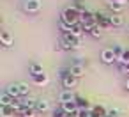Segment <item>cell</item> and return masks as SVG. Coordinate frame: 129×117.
<instances>
[{
	"label": "cell",
	"mask_w": 129,
	"mask_h": 117,
	"mask_svg": "<svg viewBox=\"0 0 129 117\" xmlns=\"http://www.w3.org/2000/svg\"><path fill=\"white\" fill-rule=\"evenodd\" d=\"M95 21H97V25H99L101 29H108V27H111V23H110V16H106V14H103V13H95Z\"/></svg>",
	"instance_id": "6"
},
{
	"label": "cell",
	"mask_w": 129,
	"mask_h": 117,
	"mask_svg": "<svg viewBox=\"0 0 129 117\" xmlns=\"http://www.w3.org/2000/svg\"><path fill=\"white\" fill-rule=\"evenodd\" d=\"M60 48H62V50H66V52H69V50H73V46H71L69 43H66L64 39H60Z\"/></svg>",
	"instance_id": "27"
},
{
	"label": "cell",
	"mask_w": 129,
	"mask_h": 117,
	"mask_svg": "<svg viewBox=\"0 0 129 117\" xmlns=\"http://www.w3.org/2000/svg\"><path fill=\"white\" fill-rule=\"evenodd\" d=\"M110 23H111V27H122L124 25V16L122 14H110Z\"/></svg>",
	"instance_id": "13"
},
{
	"label": "cell",
	"mask_w": 129,
	"mask_h": 117,
	"mask_svg": "<svg viewBox=\"0 0 129 117\" xmlns=\"http://www.w3.org/2000/svg\"><path fill=\"white\" fill-rule=\"evenodd\" d=\"M58 101L64 105V103H71V101H76V96L73 90H62L58 94Z\"/></svg>",
	"instance_id": "7"
},
{
	"label": "cell",
	"mask_w": 129,
	"mask_h": 117,
	"mask_svg": "<svg viewBox=\"0 0 129 117\" xmlns=\"http://www.w3.org/2000/svg\"><path fill=\"white\" fill-rule=\"evenodd\" d=\"M101 60H103L104 64H113V62L117 60V57H115V53H113V48H104V50L101 52Z\"/></svg>",
	"instance_id": "4"
},
{
	"label": "cell",
	"mask_w": 129,
	"mask_h": 117,
	"mask_svg": "<svg viewBox=\"0 0 129 117\" xmlns=\"http://www.w3.org/2000/svg\"><path fill=\"white\" fill-rule=\"evenodd\" d=\"M16 113V110L13 106H0V115L2 117H13Z\"/></svg>",
	"instance_id": "18"
},
{
	"label": "cell",
	"mask_w": 129,
	"mask_h": 117,
	"mask_svg": "<svg viewBox=\"0 0 129 117\" xmlns=\"http://www.w3.org/2000/svg\"><path fill=\"white\" fill-rule=\"evenodd\" d=\"M36 110H37V113H44V112H48L50 110V101L48 99H37V103H36Z\"/></svg>",
	"instance_id": "10"
},
{
	"label": "cell",
	"mask_w": 129,
	"mask_h": 117,
	"mask_svg": "<svg viewBox=\"0 0 129 117\" xmlns=\"http://www.w3.org/2000/svg\"><path fill=\"white\" fill-rule=\"evenodd\" d=\"M108 7H110L115 14H120V11L124 9V4H122V2H111V0H110V2H108Z\"/></svg>",
	"instance_id": "16"
},
{
	"label": "cell",
	"mask_w": 129,
	"mask_h": 117,
	"mask_svg": "<svg viewBox=\"0 0 129 117\" xmlns=\"http://www.w3.org/2000/svg\"><path fill=\"white\" fill-rule=\"evenodd\" d=\"M30 73L32 75H39V73H44V71H43V66L41 64L34 62V64H30Z\"/></svg>",
	"instance_id": "24"
},
{
	"label": "cell",
	"mask_w": 129,
	"mask_h": 117,
	"mask_svg": "<svg viewBox=\"0 0 129 117\" xmlns=\"http://www.w3.org/2000/svg\"><path fill=\"white\" fill-rule=\"evenodd\" d=\"M41 0H23V11L25 13H39L41 11Z\"/></svg>",
	"instance_id": "3"
},
{
	"label": "cell",
	"mask_w": 129,
	"mask_h": 117,
	"mask_svg": "<svg viewBox=\"0 0 129 117\" xmlns=\"http://www.w3.org/2000/svg\"><path fill=\"white\" fill-rule=\"evenodd\" d=\"M53 117H66V110L60 106V108H55L53 110Z\"/></svg>",
	"instance_id": "26"
},
{
	"label": "cell",
	"mask_w": 129,
	"mask_h": 117,
	"mask_svg": "<svg viewBox=\"0 0 129 117\" xmlns=\"http://www.w3.org/2000/svg\"><path fill=\"white\" fill-rule=\"evenodd\" d=\"M81 25L85 27V30L88 32L94 25H97V21H95V14L94 13H90V11H85V13H81Z\"/></svg>",
	"instance_id": "2"
},
{
	"label": "cell",
	"mask_w": 129,
	"mask_h": 117,
	"mask_svg": "<svg viewBox=\"0 0 129 117\" xmlns=\"http://www.w3.org/2000/svg\"><path fill=\"white\" fill-rule=\"evenodd\" d=\"M62 108L66 110V113H74V115H76V112H78V105H76V101L64 103V105H62Z\"/></svg>",
	"instance_id": "14"
},
{
	"label": "cell",
	"mask_w": 129,
	"mask_h": 117,
	"mask_svg": "<svg viewBox=\"0 0 129 117\" xmlns=\"http://www.w3.org/2000/svg\"><path fill=\"white\" fill-rule=\"evenodd\" d=\"M60 20L74 27L76 23H80V20H81V13H80L76 7H67V9H64V13H62V16H60Z\"/></svg>",
	"instance_id": "1"
},
{
	"label": "cell",
	"mask_w": 129,
	"mask_h": 117,
	"mask_svg": "<svg viewBox=\"0 0 129 117\" xmlns=\"http://www.w3.org/2000/svg\"><path fill=\"white\" fill-rule=\"evenodd\" d=\"M83 32H85V27H83V25H81V21H80V23H76V25L73 27V32H71V34H74L76 37H81V34H83Z\"/></svg>",
	"instance_id": "21"
},
{
	"label": "cell",
	"mask_w": 129,
	"mask_h": 117,
	"mask_svg": "<svg viewBox=\"0 0 129 117\" xmlns=\"http://www.w3.org/2000/svg\"><path fill=\"white\" fill-rule=\"evenodd\" d=\"M62 85L66 87V90H73L78 85V78H74L73 75H67V76L62 78Z\"/></svg>",
	"instance_id": "5"
},
{
	"label": "cell",
	"mask_w": 129,
	"mask_h": 117,
	"mask_svg": "<svg viewBox=\"0 0 129 117\" xmlns=\"http://www.w3.org/2000/svg\"><path fill=\"white\" fill-rule=\"evenodd\" d=\"M120 67H122V69H124V71H125V73H129V62H127V64H125V66H120Z\"/></svg>",
	"instance_id": "28"
},
{
	"label": "cell",
	"mask_w": 129,
	"mask_h": 117,
	"mask_svg": "<svg viewBox=\"0 0 129 117\" xmlns=\"http://www.w3.org/2000/svg\"><path fill=\"white\" fill-rule=\"evenodd\" d=\"M13 101H14V99H13V98L4 90V92H2V96H0V106H11V105H13Z\"/></svg>",
	"instance_id": "15"
},
{
	"label": "cell",
	"mask_w": 129,
	"mask_h": 117,
	"mask_svg": "<svg viewBox=\"0 0 129 117\" xmlns=\"http://www.w3.org/2000/svg\"><path fill=\"white\" fill-rule=\"evenodd\" d=\"M48 75L46 73H39V75H32V82L36 83V85H46L48 83Z\"/></svg>",
	"instance_id": "11"
},
{
	"label": "cell",
	"mask_w": 129,
	"mask_h": 117,
	"mask_svg": "<svg viewBox=\"0 0 129 117\" xmlns=\"http://www.w3.org/2000/svg\"><path fill=\"white\" fill-rule=\"evenodd\" d=\"M18 87H20V96H28L30 94V87H28L27 82H20Z\"/></svg>",
	"instance_id": "19"
},
{
	"label": "cell",
	"mask_w": 129,
	"mask_h": 117,
	"mask_svg": "<svg viewBox=\"0 0 129 117\" xmlns=\"http://www.w3.org/2000/svg\"><path fill=\"white\" fill-rule=\"evenodd\" d=\"M6 92H7L13 99H16V98L20 96V87H18V83H9V85L6 87Z\"/></svg>",
	"instance_id": "12"
},
{
	"label": "cell",
	"mask_w": 129,
	"mask_h": 117,
	"mask_svg": "<svg viewBox=\"0 0 129 117\" xmlns=\"http://www.w3.org/2000/svg\"><path fill=\"white\" fill-rule=\"evenodd\" d=\"M101 30H103V29H101L99 25H94V27L88 30V34H90L92 37H101V36H103V32H101Z\"/></svg>",
	"instance_id": "22"
},
{
	"label": "cell",
	"mask_w": 129,
	"mask_h": 117,
	"mask_svg": "<svg viewBox=\"0 0 129 117\" xmlns=\"http://www.w3.org/2000/svg\"><path fill=\"white\" fill-rule=\"evenodd\" d=\"M124 48L120 46V44H113V53H115V57H117V60L118 59H122V55H124Z\"/></svg>",
	"instance_id": "23"
},
{
	"label": "cell",
	"mask_w": 129,
	"mask_h": 117,
	"mask_svg": "<svg viewBox=\"0 0 129 117\" xmlns=\"http://www.w3.org/2000/svg\"><path fill=\"white\" fill-rule=\"evenodd\" d=\"M76 105H78V110H92L90 108V103L85 98H76Z\"/></svg>",
	"instance_id": "17"
},
{
	"label": "cell",
	"mask_w": 129,
	"mask_h": 117,
	"mask_svg": "<svg viewBox=\"0 0 129 117\" xmlns=\"http://www.w3.org/2000/svg\"><path fill=\"white\" fill-rule=\"evenodd\" d=\"M125 89L129 90V76H127V80H125Z\"/></svg>",
	"instance_id": "29"
},
{
	"label": "cell",
	"mask_w": 129,
	"mask_h": 117,
	"mask_svg": "<svg viewBox=\"0 0 129 117\" xmlns=\"http://www.w3.org/2000/svg\"><path fill=\"white\" fill-rule=\"evenodd\" d=\"M20 117H37V110L36 108H23Z\"/></svg>",
	"instance_id": "20"
},
{
	"label": "cell",
	"mask_w": 129,
	"mask_h": 117,
	"mask_svg": "<svg viewBox=\"0 0 129 117\" xmlns=\"http://www.w3.org/2000/svg\"><path fill=\"white\" fill-rule=\"evenodd\" d=\"M69 71H71V75H73L74 78H81V76L85 75V67H83L81 64H73V66L69 67Z\"/></svg>",
	"instance_id": "9"
},
{
	"label": "cell",
	"mask_w": 129,
	"mask_h": 117,
	"mask_svg": "<svg viewBox=\"0 0 129 117\" xmlns=\"http://www.w3.org/2000/svg\"><path fill=\"white\" fill-rule=\"evenodd\" d=\"M0 41H2V44H4L6 48L13 46V43H14V39H13L11 32H7V30H2V32H0Z\"/></svg>",
	"instance_id": "8"
},
{
	"label": "cell",
	"mask_w": 129,
	"mask_h": 117,
	"mask_svg": "<svg viewBox=\"0 0 129 117\" xmlns=\"http://www.w3.org/2000/svg\"><path fill=\"white\" fill-rule=\"evenodd\" d=\"M76 117H92V110H78Z\"/></svg>",
	"instance_id": "25"
}]
</instances>
